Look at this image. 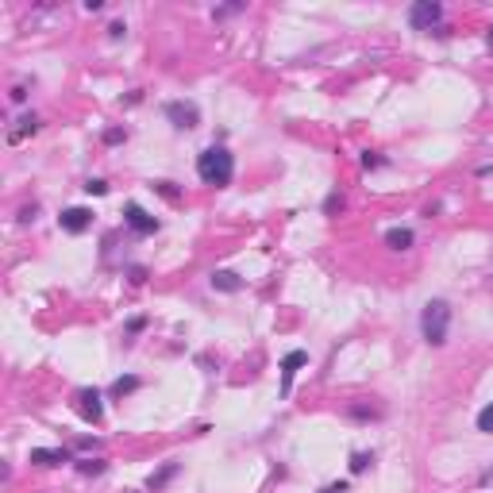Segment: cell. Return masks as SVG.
I'll list each match as a JSON object with an SVG mask.
<instances>
[{
	"label": "cell",
	"mask_w": 493,
	"mask_h": 493,
	"mask_svg": "<svg viewBox=\"0 0 493 493\" xmlns=\"http://www.w3.org/2000/svg\"><path fill=\"white\" fill-rule=\"evenodd\" d=\"M196 177H201L204 185H212V189L232 185V177H235V154L227 151L224 143L204 146V151L196 154Z\"/></svg>",
	"instance_id": "cell-1"
},
{
	"label": "cell",
	"mask_w": 493,
	"mask_h": 493,
	"mask_svg": "<svg viewBox=\"0 0 493 493\" xmlns=\"http://www.w3.org/2000/svg\"><path fill=\"white\" fill-rule=\"evenodd\" d=\"M447 332H451V305L443 297H435L420 308V335H424V343H432V347H443V343H447Z\"/></svg>",
	"instance_id": "cell-2"
},
{
	"label": "cell",
	"mask_w": 493,
	"mask_h": 493,
	"mask_svg": "<svg viewBox=\"0 0 493 493\" xmlns=\"http://www.w3.org/2000/svg\"><path fill=\"white\" fill-rule=\"evenodd\" d=\"M439 20H443L439 0H416V4L408 8V27L413 31H432V27H439Z\"/></svg>",
	"instance_id": "cell-3"
},
{
	"label": "cell",
	"mask_w": 493,
	"mask_h": 493,
	"mask_svg": "<svg viewBox=\"0 0 493 493\" xmlns=\"http://www.w3.org/2000/svg\"><path fill=\"white\" fill-rule=\"evenodd\" d=\"M73 408H77V416L85 424H101L104 420V405H101V389H77L73 393Z\"/></svg>",
	"instance_id": "cell-4"
},
{
	"label": "cell",
	"mask_w": 493,
	"mask_h": 493,
	"mask_svg": "<svg viewBox=\"0 0 493 493\" xmlns=\"http://www.w3.org/2000/svg\"><path fill=\"white\" fill-rule=\"evenodd\" d=\"M123 224H127L135 235H154V232L162 227V224H158V216H151V212H146L143 204H135V201L123 204Z\"/></svg>",
	"instance_id": "cell-5"
},
{
	"label": "cell",
	"mask_w": 493,
	"mask_h": 493,
	"mask_svg": "<svg viewBox=\"0 0 493 493\" xmlns=\"http://www.w3.org/2000/svg\"><path fill=\"white\" fill-rule=\"evenodd\" d=\"M162 112H166V120L174 123L177 131H193L196 123H201V108H196L193 101H170Z\"/></svg>",
	"instance_id": "cell-6"
},
{
	"label": "cell",
	"mask_w": 493,
	"mask_h": 493,
	"mask_svg": "<svg viewBox=\"0 0 493 493\" xmlns=\"http://www.w3.org/2000/svg\"><path fill=\"white\" fill-rule=\"evenodd\" d=\"M58 227H62V232H70V235L89 232V227H93V208H81V204L65 208L62 216H58Z\"/></svg>",
	"instance_id": "cell-7"
},
{
	"label": "cell",
	"mask_w": 493,
	"mask_h": 493,
	"mask_svg": "<svg viewBox=\"0 0 493 493\" xmlns=\"http://www.w3.org/2000/svg\"><path fill=\"white\" fill-rule=\"evenodd\" d=\"M301 366H308V351H289V355L282 358V397L293 393V374H297Z\"/></svg>",
	"instance_id": "cell-8"
},
{
	"label": "cell",
	"mask_w": 493,
	"mask_h": 493,
	"mask_svg": "<svg viewBox=\"0 0 493 493\" xmlns=\"http://www.w3.org/2000/svg\"><path fill=\"white\" fill-rule=\"evenodd\" d=\"M208 285H212V289H220V293H239L246 282L235 274V270H212V274H208Z\"/></svg>",
	"instance_id": "cell-9"
},
{
	"label": "cell",
	"mask_w": 493,
	"mask_h": 493,
	"mask_svg": "<svg viewBox=\"0 0 493 493\" xmlns=\"http://www.w3.org/2000/svg\"><path fill=\"white\" fill-rule=\"evenodd\" d=\"M31 463L35 466H62V463H70V451L65 447H35L31 451Z\"/></svg>",
	"instance_id": "cell-10"
},
{
	"label": "cell",
	"mask_w": 493,
	"mask_h": 493,
	"mask_svg": "<svg viewBox=\"0 0 493 493\" xmlns=\"http://www.w3.org/2000/svg\"><path fill=\"white\" fill-rule=\"evenodd\" d=\"M385 246L389 251H408V246L416 243V235H413V227H385Z\"/></svg>",
	"instance_id": "cell-11"
},
{
	"label": "cell",
	"mask_w": 493,
	"mask_h": 493,
	"mask_svg": "<svg viewBox=\"0 0 493 493\" xmlns=\"http://www.w3.org/2000/svg\"><path fill=\"white\" fill-rule=\"evenodd\" d=\"M39 127H43V123H39V116H20V120H15V127L8 131V139H12V143H23V139L35 135Z\"/></svg>",
	"instance_id": "cell-12"
},
{
	"label": "cell",
	"mask_w": 493,
	"mask_h": 493,
	"mask_svg": "<svg viewBox=\"0 0 493 493\" xmlns=\"http://www.w3.org/2000/svg\"><path fill=\"white\" fill-rule=\"evenodd\" d=\"M139 385H143V382H139L135 374H123V377H116V382L108 385V397H116V401H120V397H127V393H135Z\"/></svg>",
	"instance_id": "cell-13"
},
{
	"label": "cell",
	"mask_w": 493,
	"mask_h": 493,
	"mask_svg": "<svg viewBox=\"0 0 493 493\" xmlns=\"http://www.w3.org/2000/svg\"><path fill=\"white\" fill-rule=\"evenodd\" d=\"M177 470H182V466H177V463H166V466H162V470L158 474H151V478H146V489H154V493H158L162 486H166V482L170 478H174V474Z\"/></svg>",
	"instance_id": "cell-14"
},
{
	"label": "cell",
	"mask_w": 493,
	"mask_h": 493,
	"mask_svg": "<svg viewBox=\"0 0 493 493\" xmlns=\"http://www.w3.org/2000/svg\"><path fill=\"white\" fill-rule=\"evenodd\" d=\"M370 463H374V451H355L351 455V474H363Z\"/></svg>",
	"instance_id": "cell-15"
},
{
	"label": "cell",
	"mask_w": 493,
	"mask_h": 493,
	"mask_svg": "<svg viewBox=\"0 0 493 493\" xmlns=\"http://www.w3.org/2000/svg\"><path fill=\"white\" fill-rule=\"evenodd\" d=\"M77 470L81 474H104V470H108V463H104V458H81Z\"/></svg>",
	"instance_id": "cell-16"
},
{
	"label": "cell",
	"mask_w": 493,
	"mask_h": 493,
	"mask_svg": "<svg viewBox=\"0 0 493 493\" xmlns=\"http://www.w3.org/2000/svg\"><path fill=\"white\" fill-rule=\"evenodd\" d=\"M343 208H347L343 193H327V201H324V216H335V212H343Z\"/></svg>",
	"instance_id": "cell-17"
},
{
	"label": "cell",
	"mask_w": 493,
	"mask_h": 493,
	"mask_svg": "<svg viewBox=\"0 0 493 493\" xmlns=\"http://www.w3.org/2000/svg\"><path fill=\"white\" fill-rule=\"evenodd\" d=\"M474 424H478V432L493 435V401H489V405H486V408H482V413H478V420H474Z\"/></svg>",
	"instance_id": "cell-18"
},
{
	"label": "cell",
	"mask_w": 493,
	"mask_h": 493,
	"mask_svg": "<svg viewBox=\"0 0 493 493\" xmlns=\"http://www.w3.org/2000/svg\"><path fill=\"white\" fill-rule=\"evenodd\" d=\"M85 193H89V196H104V193H108V182H104V177H89V182H85Z\"/></svg>",
	"instance_id": "cell-19"
},
{
	"label": "cell",
	"mask_w": 493,
	"mask_h": 493,
	"mask_svg": "<svg viewBox=\"0 0 493 493\" xmlns=\"http://www.w3.org/2000/svg\"><path fill=\"white\" fill-rule=\"evenodd\" d=\"M358 162H363V170H377V166H385V158H382L377 151H363V158H358Z\"/></svg>",
	"instance_id": "cell-20"
},
{
	"label": "cell",
	"mask_w": 493,
	"mask_h": 493,
	"mask_svg": "<svg viewBox=\"0 0 493 493\" xmlns=\"http://www.w3.org/2000/svg\"><path fill=\"white\" fill-rule=\"evenodd\" d=\"M154 193H162L166 201H177V196H182V193H177V185H174V182H154Z\"/></svg>",
	"instance_id": "cell-21"
},
{
	"label": "cell",
	"mask_w": 493,
	"mask_h": 493,
	"mask_svg": "<svg viewBox=\"0 0 493 493\" xmlns=\"http://www.w3.org/2000/svg\"><path fill=\"white\" fill-rule=\"evenodd\" d=\"M351 416H355V420H374V416H377V408H366V405H351Z\"/></svg>",
	"instance_id": "cell-22"
},
{
	"label": "cell",
	"mask_w": 493,
	"mask_h": 493,
	"mask_svg": "<svg viewBox=\"0 0 493 493\" xmlns=\"http://www.w3.org/2000/svg\"><path fill=\"white\" fill-rule=\"evenodd\" d=\"M123 139H127V131H123V127H108V131H104V143H108V146L123 143Z\"/></svg>",
	"instance_id": "cell-23"
},
{
	"label": "cell",
	"mask_w": 493,
	"mask_h": 493,
	"mask_svg": "<svg viewBox=\"0 0 493 493\" xmlns=\"http://www.w3.org/2000/svg\"><path fill=\"white\" fill-rule=\"evenodd\" d=\"M123 35H127V23H120V20H116V23H108V39H112V43H120Z\"/></svg>",
	"instance_id": "cell-24"
},
{
	"label": "cell",
	"mask_w": 493,
	"mask_h": 493,
	"mask_svg": "<svg viewBox=\"0 0 493 493\" xmlns=\"http://www.w3.org/2000/svg\"><path fill=\"white\" fill-rule=\"evenodd\" d=\"M35 216H39V204H23L20 208V224H31Z\"/></svg>",
	"instance_id": "cell-25"
},
{
	"label": "cell",
	"mask_w": 493,
	"mask_h": 493,
	"mask_svg": "<svg viewBox=\"0 0 493 493\" xmlns=\"http://www.w3.org/2000/svg\"><path fill=\"white\" fill-rule=\"evenodd\" d=\"M143 327H146V316H135V320H127V339H131V335H139Z\"/></svg>",
	"instance_id": "cell-26"
},
{
	"label": "cell",
	"mask_w": 493,
	"mask_h": 493,
	"mask_svg": "<svg viewBox=\"0 0 493 493\" xmlns=\"http://www.w3.org/2000/svg\"><path fill=\"white\" fill-rule=\"evenodd\" d=\"M127 277H131L135 285H143V282H146V270H143V266H131V270H127Z\"/></svg>",
	"instance_id": "cell-27"
},
{
	"label": "cell",
	"mask_w": 493,
	"mask_h": 493,
	"mask_svg": "<svg viewBox=\"0 0 493 493\" xmlns=\"http://www.w3.org/2000/svg\"><path fill=\"white\" fill-rule=\"evenodd\" d=\"M23 101H27V85H15L12 89V104H23Z\"/></svg>",
	"instance_id": "cell-28"
},
{
	"label": "cell",
	"mask_w": 493,
	"mask_h": 493,
	"mask_svg": "<svg viewBox=\"0 0 493 493\" xmlns=\"http://www.w3.org/2000/svg\"><path fill=\"white\" fill-rule=\"evenodd\" d=\"M320 493H347V482H332V486H324Z\"/></svg>",
	"instance_id": "cell-29"
},
{
	"label": "cell",
	"mask_w": 493,
	"mask_h": 493,
	"mask_svg": "<svg viewBox=\"0 0 493 493\" xmlns=\"http://www.w3.org/2000/svg\"><path fill=\"white\" fill-rule=\"evenodd\" d=\"M489 482H493V470H486V474H482V486H489Z\"/></svg>",
	"instance_id": "cell-30"
},
{
	"label": "cell",
	"mask_w": 493,
	"mask_h": 493,
	"mask_svg": "<svg viewBox=\"0 0 493 493\" xmlns=\"http://www.w3.org/2000/svg\"><path fill=\"white\" fill-rule=\"evenodd\" d=\"M486 46H489V54H493V27H489V35H486Z\"/></svg>",
	"instance_id": "cell-31"
}]
</instances>
